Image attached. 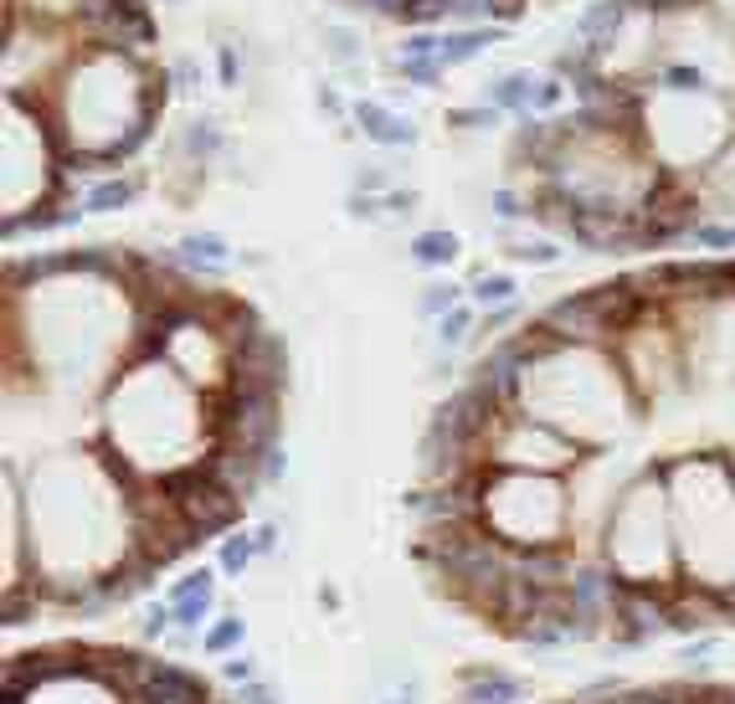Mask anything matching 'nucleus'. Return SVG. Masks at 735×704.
<instances>
[{"label": "nucleus", "instance_id": "obj_1", "mask_svg": "<svg viewBox=\"0 0 735 704\" xmlns=\"http://www.w3.org/2000/svg\"><path fill=\"white\" fill-rule=\"evenodd\" d=\"M170 99L175 93L160 57H135L98 41H78V52L62 62L52 88L41 93L67 150V176L83 185L124 170L155 139Z\"/></svg>", "mask_w": 735, "mask_h": 704}, {"label": "nucleus", "instance_id": "obj_2", "mask_svg": "<svg viewBox=\"0 0 735 704\" xmlns=\"http://www.w3.org/2000/svg\"><path fill=\"white\" fill-rule=\"evenodd\" d=\"M98 443L139 473L175 478L212 452V396L160 355H135L103 392Z\"/></svg>", "mask_w": 735, "mask_h": 704}, {"label": "nucleus", "instance_id": "obj_3", "mask_svg": "<svg viewBox=\"0 0 735 704\" xmlns=\"http://www.w3.org/2000/svg\"><path fill=\"white\" fill-rule=\"evenodd\" d=\"M524 334H530L535 355H530L520 381V401H515L520 411L561 427L566 437L586 443L592 452L612 448L643 417V401L612 345L561 340V334L545 330L541 319H524Z\"/></svg>", "mask_w": 735, "mask_h": 704}, {"label": "nucleus", "instance_id": "obj_4", "mask_svg": "<svg viewBox=\"0 0 735 704\" xmlns=\"http://www.w3.org/2000/svg\"><path fill=\"white\" fill-rule=\"evenodd\" d=\"M658 473L669 484L674 540L684 581L735 591V463L731 448L663 452Z\"/></svg>", "mask_w": 735, "mask_h": 704}, {"label": "nucleus", "instance_id": "obj_5", "mask_svg": "<svg viewBox=\"0 0 735 704\" xmlns=\"http://www.w3.org/2000/svg\"><path fill=\"white\" fill-rule=\"evenodd\" d=\"M607 566L618 571L628 587H679V540H674V509H669V484L658 473V458L643 463L607 504L601 520V550Z\"/></svg>", "mask_w": 735, "mask_h": 704}, {"label": "nucleus", "instance_id": "obj_6", "mask_svg": "<svg viewBox=\"0 0 735 704\" xmlns=\"http://www.w3.org/2000/svg\"><path fill=\"white\" fill-rule=\"evenodd\" d=\"M638 135L658 170L705 180L735 144V99L720 88H643Z\"/></svg>", "mask_w": 735, "mask_h": 704}, {"label": "nucleus", "instance_id": "obj_7", "mask_svg": "<svg viewBox=\"0 0 735 704\" xmlns=\"http://www.w3.org/2000/svg\"><path fill=\"white\" fill-rule=\"evenodd\" d=\"M0 159H5V221L41 212L52 201H83L78 180L67 176V150H62L52 114L41 99L5 93V135H0Z\"/></svg>", "mask_w": 735, "mask_h": 704}, {"label": "nucleus", "instance_id": "obj_8", "mask_svg": "<svg viewBox=\"0 0 735 704\" xmlns=\"http://www.w3.org/2000/svg\"><path fill=\"white\" fill-rule=\"evenodd\" d=\"M484 529L499 535L509 550L571 546V529H576V484L566 473L489 469L484 473Z\"/></svg>", "mask_w": 735, "mask_h": 704}, {"label": "nucleus", "instance_id": "obj_9", "mask_svg": "<svg viewBox=\"0 0 735 704\" xmlns=\"http://www.w3.org/2000/svg\"><path fill=\"white\" fill-rule=\"evenodd\" d=\"M597 452L576 443V437H566L561 427H550L541 417H530V411L509 407L499 411L484 432V463L489 469H524V473H571L586 469Z\"/></svg>", "mask_w": 735, "mask_h": 704}, {"label": "nucleus", "instance_id": "obj_10", "mask_svg": "<svg viewBox=\"0 0 735 704\" xmlns=\"http://www.w3.org/2000/svg\"><path fill=\"white\" fill-rule=\"evenodd\" d=\"M78 41L98 47H124L135 57H160V21L150 0H93L78 21Z\"/></svg>", "mask_w": 735, "mask_h": 704}, {"label": "nucleus", "instance_id": "obj_11", "mask_svg": "<svg viewBox=\"0 0 735 704\" xmlns=\"http://www.w3.org/2000/svg\"><path fill=\"white\" fill-rule=\"evenodd\" d=\"M175 494V504H180V514L191 520V529L201 535V540H221L227 529L242 525V499H237L216 473H206V463H195V469L175 473V478H165Z\"/></svg>", "mask_w": 735, "mask_h": 704}, {"label": "nucleus", "instance_id": "obj_12", "mask_svg": "<svg viewBox=\"0 0 735 704\" xmlns=\"http://www.w3.org/2000/svg\"><path fill=\"white\" fill-rule=\"evenodd\" d=\"M237 392H283L289 386V345L283 334L268 330L263 319L248 324L232 345V381Z\"/></svg>", "mask_w": 735, "mask_h": 704}, {"label": "nucleus", "instance_id": "obj_13", "mask_svg": "<svg viewBox=\"0 0 735 704\" xmlns=\"http://www.w3.org/2000/svg\"><path fill=\"white\" fill-rule=\"evenodd\" d=\"M350 129L366 139V144H376V150H391V155L422 144L417 118H411L407 108H396L391 99H355V108H350Z\"/></svg>", "mask_w": 735, "mask_h": 704}, {"label": "nucleus", "instance_id": "obj_14", "mask_svg": "<svg viewBox=\"0 0 735 704\" xmlns=\"http://www.w3.org/2000/svg\"><path fill=\"white\" fill-rule=\"evenodd\" d=\"M175 159H186V165H201V170H212L221 159L232 155V135H227V124L216 114H191L170 139Z\"/></svg>", "mask_w": 735, "mask_h": 704}, {"label": "nucleus", "instance_id": "obj_15", "mask_svg": "<svg viewBox=\"0 0 735 704\" xmlns=\"http://www.w3.org/2000/svg\"><path fill=\"white\" fill-rule=\"evenodd\" d=\"M216 576L221 571H191V576H180L170 587V612H175V632H206L212 623V606H216Z\"/></svg>", "mask_w": 735, "mask_h": 704}, {"label": "nucleus", "instance_id": "obj_16", "mask_svg": "<svg viewBox=\"0 0 735 704\" xmlns=\"http://www.w3.org/2000/svg\"><path fill=\"white\" fill-rule=\"evenodd\" d=\"M175 263H180L195 283H201V278L216 283V278L237 263V253H232V242H227L221 232H186L180 242H175Z\"/></svg>", "mask_w": 735, "mask_h": 704}, {"label": "nucleus", "instance_id": "obj_17", "mask_svg": "<svg viewBox=\"0 0 735 704\" xmlns=\"http://www.w3.org/2000/svg\"><path fill=\"white\" fill-rule=\"evenodd\" d=\"M144 185H150V176L135 170V165H124V170H114V176L88 180V185H83V206H88V216L129 212V206L144 196Z\"/></svg>", "mask_w": 735, "mask_h": 704}, {"label": "nucleus", "instance_id": "obj_18", "mask_svg": "<svg viewBox=\"0 0 735 704\" xmlns=\"http://www.w3.org/2000/svg\"><path fill=\"white\" fill-rule=\"evenodd\" d=\"M504 37H509V26H504V21H484V26H443L438 62H443L447 73H453V67H468V62H479L484 52H494Z\"/></svg>", "mask_w": 735, "mask_h": 704}, {"label": "nucleus", "instance_id": "obj_19", "mask_svg": "<svg viewBox=\"0 0 735 704\" xmlns=\"http://www.w3.org/2000/svg\"><path fill=\"white\" fill-rule=\"evenodd\" d=\"M535 82H541L535 67H504V73H494V78L479 88V99L494 103L504 118H524L530 103H535Z\"/></svg>", "mask_w": 735, "mask_h": 704}, {"label": "nucleus", "instance_id": "obj_20", "mask_svg": "<svg viewBox=\"0 0 735 704\" xmlns=\"http://www.w3.org/2000/svg\"><path fill=\"white\" fill-rule=\"evenodd\" d=\"M407 257L417 268H432V273H447L458 257H464V236L453 227H422V232L407 236Z\"/></svg>", "mask_w": 735, "mask_h": 704}, {"label": "nucleus", "instance_id": "obj_21", "mask_svg": "<svg viewBox=\"0 0 735 704\" xmlns=\"http://www.w3.org/2000/svg\"><path fill=\"white\" fill-rule=\"evenodd\" d=\"M464 679V700L468 704H520L524 700V684L509 679L504 668H489V664H473L458 674Z\"/></svg>", "mask_w": 735, "mask_h": 704}, {"label": "nucleus", "instance_id": "obj_22", "mask_svg": "<svg viewBox=\"0 0 735 704\" xmlns=\"http://www.w3.org/2000/svg\"><path fill=\"white\" fill-rule=\"evenodd\" d=\"M319 52L340 73H360V62H366V31L350 26V21H325L319 26Z\"/></svg>", "mask_w": 735, "mask_h": 704}, {"label": "nucleus", "instance_id": "obj_23", "mask_svg": "<svg viewBox=\"0 0 735 704\" xmlns=\"http://www.w3.org/2000/svg\"><path fill=\"white\" fill-rule=\"evenodd\" d=\"M504 253H509V263H524V268H556L566 257V247L550 232H515V227H504Z\"/></svg>", "mask_w": 735, "mask_h": 704}, {"label": "nucleus", "instance_id": "obj_24", "mask_svg": "<svg viewBox=\"0 0 735 704\" xmlns=\"http://www.w3.org/2000/svg\"><path fill=\"white\" fill-rule=\"evenodd\" d=\"M479 304L473 298H464V304H453L447 313H438L432 319V340H438V350H464V345H473V334H479Z\"/></svg>", "mask_w": 735, "mask_h": 704}, {"label": "nucleus", "instance_id": "obj_25", "mask_svg": "<svg viewBox=\"0 0 735 704\" xmlns=\"http://www.w3.org/2000/svg\"><path fill=\"white\" fill-rule=\"evenodd\" d=\"M684 242L699 247V253H710V257H735V216H715L710 206H705V216L689 227Z\"/></svg>", "mask_w": 735, "mask_h": 704}, {"label": "nucleus", "instance_id": "obj_26", "mask_svg": "<svg viewBox=\"0 0 735 704\" xmlns=\"http://www.w3.org/2000/svg\"><path fill=\"white\" fill-rule=\"evenodd\" d=\"M88 5H93V0H5V11H21V16L47 21V26H67V31H78V21L88 16Z\"/></svg>", "mask_w": 735, "mask_h": 704}, {"label": "nucleus", "instance_id": "obj_27", "mask_svg": "<svg viewBox=\"0 0 735 704\" xmlns=\"http://www.w3.org/2000/svg\"><path fill=\"white\" fill-rule=\"evenodd\" d=\"M504 114L494 103L473 99V103H447L443 108V129L447 135H489V129H499Z\"/></svg>", "mask_w": 735, "mask_h": 704}, {"label": "nucleus", "instance_id": "obj_28", "mask_svg": "<svg viewBox=\"0 0 735 704\" xmlns=\"http://www.w3.org/2000/svg\"><path fill=\"white\" fill-rule=\"evenodd\" d=\"M252 561H257V546H252V529H227L221 535V546H216V571L227 576V581H242L252 571Z\"/></svg>", "mask_w": 735, "mask_h": 704}, {"label": "nucleus", "instance_id": "obj_29", "mask_svg": "<svg viewBox=\"0 0 735 704\" xmlns=\"http://www.w3.org/2000/svg\"><path fill=\"white\" fill-rule=\"evenodd\" d=\"M484 206L499 227H524V221H530V185H509V180H504V185H489Z\"/></svg>", "mask_w": 735, "mask_h": 704}, {"label": "nucleus", "instance_id": "obj_30", "mask_svg": "<svg viewBox=\"0 0 735 704\" xmlns=\"http://www.w3.org/2000/svg\"><path fill=\"white\" fill-rule=\"evenodd\" d=\"M468 298L479 309H504V304H520V278L515 273H473Z\"/></svg>", "mask_w": 735, "mask_h": 704}, {"label": "nucleus", "instance_id": "obj_31", "mask_svg": "<svg viewBox=\"0 0 735 704\" xmlns=\"http://www.w3.org/2000/svg\"><path fill=\"white\" fill-rule=\"evenodd\" d=\"M242 82H248V41H242V37L216 41V88L237 93Z\"/></svg>", "mask_w": 735, "mask_h": 704}, {"label": "nucleus", "instance_id": "obj_32", "mask_svg": "<svg viewBox=\"0 0 735 704\" xmlns=\"http://www.w3.org/2000/svg\"><path fill=\"white\" fill-rule=\"evenodd\" d=\"M242 643H248V623L232 617V612L216 617V623L201 632V653H206V658H227V653H237Z\"/></svg>", "mask_w": 735, "mask_h": 704}, {"label": "nucleus", "instance_id": "obj_33", "mask_svg": "<svg viewBox=\"0 0 735 704\" xmlns=\"http://www.w3.org/2000/svg\"><path fill=\"white\" fill-rule=\"evenodd\" d=\"M165 78H170V93L175 99H201V82H206V67L195 52H175L165 62Z\"/></svg>", "mask_w": 735, "mask_h": 704}, {"label": "nucleus", "instance_id": "obj_34", "mask_svg": "<svg viewBox=\"0 0 735 704\" xmlns=\"http://www.w3.org/2000/svg\"><path fill=\"white\" fill-rule=\"evenodd\" d=\"M464 298H468V283L432 278V283H422V294H417V313H422V319H438V313H447L453 304H464Z\"/></svg>", "mask_w": 735, "mask_h": 704}, {"label": "nucleus", "instance_id": "obj_35", "mask_svg": "<svg viewBox=\"0 0 735 704\" xmlns=\"http://www.w3.org/2000/svg\"><path fill=\"white\" fill-rule=\"evenodd\" d=\"M391 67H396V78L407 82V88H422V93H432V88L447 82V67L438 57H396Z\"/></svg>", "mask_w": 735, "mask_h": 704}, {"label": "nucleus", "instance_id": "obj_36", "mask_svg": "<svg viewBox=\"0 0 735 704\" xmlns=\"http://www.w3.org/2000/svg\"><path fill=\"white\" fill-rule=\"evenodd\" d=\"M314 108H319L325 118H334V124H350V108H355V99H345L334 78H319V82H314Z\"/></svg>", "mask_w": 735, "mask_h": 704}, {"label": "nucleus", "instance_id": "obj_37", "mask_svg": "<svg viewBox=\"0 0 735 704\" xmlns=\"http://www.w3.org/2000/svg\"><path fill=\"white\" fill-rule=\"evenodd\" d=\"M417 206H422V196H417L411 185H391L386 196H381V216H386V221H402V216H411Z\"/></svg>", "mask_w": 735, "mask_h": 704}, {"label": "nucleus", "instance_id": "obj_38", "mask_svg": "<svg viewBox=\"0 0 735 704\" xmlns=\"http://www.w3.org/2000/svg\"><path fill=\"white\" fill-rule=\"evenodd\" d=\"M221 674H227L232 684H252V679H257V664H252V653H242V648H237V653H227Z\"/></svg>", "mask_w": 735, "mask_h": 704}, {"label": "nucleus", "instance_id": "obj_39", "mask_svg": "<svg viewBox=\"0 0 735 704\" xmlns=\"http://www.w3.org/2000/svg\"><path fill=\"white\" fill-rule=\"evenodd\" d=\"M289 478V448L278 443V448H268V458H263V484H283Z\"/></svg>", "mask_w": 735, "mask_h": 704}, {"label": "nucleus", "instance_id": "obj_40", "mask_svg": "<svg viewBox=\"0 0 735 704\" xmlns=\"http://www.w3.org/2000/svg\"><path fill=\"white\" fill-rule=\"evenodd\" d=\"M237 704H283V700H278V689H273V684H263V679H252V684L237 689Z\"/></svg>", "mask_w": 735, "mask_h": 704}, {"label": "nucleus", "instance_id": "obj_41", "mask_svg": "<svg viewBox=\"0 0 735 704\" xmlns=\"http://www.w3.org/2000/svg\"><path fill=\"white\" fill-rule=\"evenodd\" d=\"M252 546H257V555H273V550H278V525H273V520L252 525Z\"/></svg>", "mask_w": 735, "mask_h": 704}, {"label": "nucleus", "instance_id": "obj_42", "mask_svg": "<svg viewBox=\"0 0 735 704\" xmlns=\"http://www.w3.org/2000/svg\"><path fill=\"white\" fill-rule=\"evenodd\" d=\"M391 704H411V689H407V694H402V700H391Z\"/></svg>", "mask_w": 735, "mask_h": 704}, {"label": "nucleus", "instance_id": "obj_43", "mask_svg": "<svg viewBox=\"0 0 735 704\" xmlns=\"http://www.w3.org/2000/svg\"><path fill=\"white\" fill-rule=\"evenodd\" d=\"M160 5H186V0H160Z\"/></svg>", "mask_w": 735, "mask_h": 704}]
</instances>
